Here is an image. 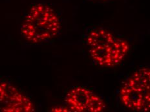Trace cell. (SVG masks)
<instances>
[{"label":"cell","instance_id":"1","mask_svg":"<svg viewBox=\"0 0 150 112\" xmlns=\"http://www.w3.org/2000/svg\"><path fill=\"white\" fill-rule=\"evenodd\" d=\"M87 43L94 61L104 67H113L119 64L129 49L126 40L101 28L90 31L87 36Z\"/></svg>","mask_w":150,"mask_h":112},{"label":"cell","instance_id":"2","mask_svg":"<svg viewBox=\"0 0 150 112\" xmlns=\"http://www.w3.org/2000/svg\"><path fill=\"white\" fill-rule=\"evenodd\" d=\"M60 29V20L54 10L39 4L30 8L21 26V33L28 41L37 43L54 38Z\"/></svg>","mask_w":150,"mask_h":112},{"label":"cell","instance_id":"3","mask_svg":"<svg viewBox=\"0 0 150 112\" xmlns=\"http://www.w3.org/2000/svg\"><path fill=\"white\" fill-rule=\"evenodd\" d=\"M150 71L143 67L134 72L120 90L122 104L135 111H148L150 106Z\"/></svg>","mask_w":150,"mask_h":112},{"label":"cell","instance_id":"4","mask_svg":"<svg viewBox=\"0 0 150 112\" xmlns=\"http://www.w3.org/2000/svg\"><path fill=\"white\" fill-rule=\"evenodd\" d=\"M69 111L100 112L105 108L102 99L90 89L77 86L67 93L65 98Z\"/></svg>","mask_w":150,"mask_h":112},{"label":"cell","instance_id":"5","mask_svg":"<svg viewBox=\"0 0 150 112\" xmlns=\"http://www.w3.org/2000/svg\"><path fill=\"white\" fill-rule=\"evenodd\" d=\"M0 110L6 112H31L35 110L29 97L6 82L0 83Z\"/></svg>","mask_w":150,"mask_h":112},{"label":"cell","instance_id":"6","mask_svg":"<svg viewBox=\"0 0 150 112\" xmlns=\"http://www.w3.org/2000/svg\"><path fill=\"white\" fill-rule=\"evenodd\" d=\"M51 111H69V109L67 108H62V107H55L52 109Z\"/></svg>","mask_w":150,"mask_h":112}]
</instances>
